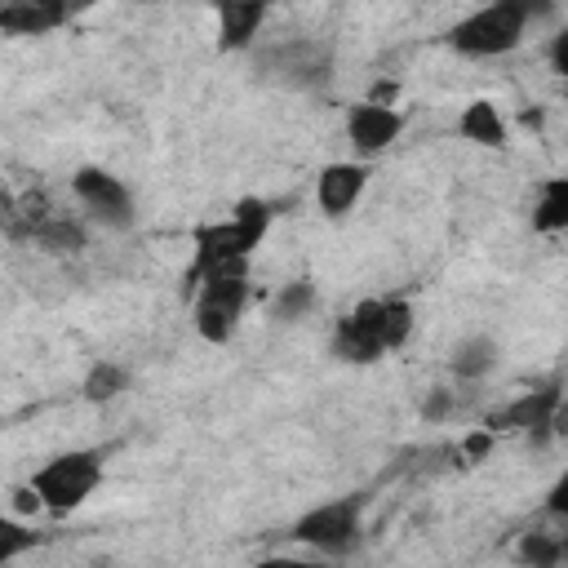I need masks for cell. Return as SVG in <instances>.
Returning <instances> with one entry per match:
<instances>
[{
    "label": "cell",
    "instance_id": "cell-1",
    "mask_svg": "<svg viewBox=\"0 0 568 568\" xmlns=\"http://www.w3.org/2000/svg\"><path fill=\"white\" fill-rule=\"evenodd\" d=\"M271 222H275V209H271L266 200H257V195H244V200H235L231 217L195 226V235H191L195 253H191L186 284L200 288V284L213 280V275L248 271V257H253V248L266 240Z\"/></svg>",
    "mask_w": 568,
    "mask_h": 568
},
{
    "label": "cell",
    "instance_id": "cell-2",
    "mask_svg": "<svg viewBox=\"0 0 568 568\" xmlns=\"http://www.w3.org/2000/svg\"><path fill=\"white\" fill-rule=\"evenodd\" d=\"M532 4L524 0H493V4H479L470 9L466 18H457L448 27V44L462 53V58H506L524 44L528 36V22H532Z\"/></svg>",
    "mask_w": 568,
    "mask_h": 568
},
{
    "label": "cell",
    "instance_id": "cell-3",
    "mask_svg": "<svg viewBox=\"0 0 568 568\" xmlns=\"http://www.w3.org/2000/svg\"><path fill=\"white\" fill-rule=\"evenodd\" d=\"M102 475H106V466H102L98 448H71V453H58L44 466H36L27 484L36 488V497L49 515H71L98 493Z\"/></svg>",
    "mask_w": 568,
    "mask_h": 568
},
{
    "label": "cell",
    "instance_id": "cell-4",
    "mask_svg": "<svg viewBox=\"0 0 568 568\" xmlns=\"http://www.w3.org/2000/svg\"><path fill=\"white\" fill-rule=\"evenodd\" d=\"M288 537H293L297 546L324 555V559L351 555V550L359 546V537H364V497L351 493V497H333V501L311 506L306 515L293 519Z\"/></svg>",
    "mask_w": 568,
    "mask_h": 568
},
{
    "label": "cell",
    "instance_id": "cell-5",
    "mask_svg": "<svg viewBox=\"0 0 568 568\" xmlns=\"http://www.w3.org/2000/svg\"><path fill=\"white\" fill-rule=\"evenodd\" d=\"M244 306H248V271H226V275H213L195 288L191 324L204 342L222 346V342L235 337V328L244 320Z\"/></svg>",
    "mask_w": 568,
    "mask_h": 568
},
{
    "label": "cell",
    "instance_id": "cell-6",
    "mask_svg": "<svg viewBox=\"0 0 568 568\" xmlns=\"http://www.w3.org/2000/svg\"><path fill=\"white\" fill-rule=\"evenodd\" d=\"M71 195L80 200V209L93 222H102L111 231H129L133 226V191L111 169H98V164L75 169L71 173Z\"/></svg>",
    "mask_w": 568,
    "mask_h": 568
},
{
    "label": "cell",
    "instance_id": "cell-7",
    "mask_svg": "<svg viewBox=\"0 0 568 568\" xmlns=\"http://www.w3.org/2000/svg\"><path fill=\"white\" fill-rule=\"evenodd\" d=\"M328 351H333V359L355 364V368L377 364L382 355H390V351H386V333H382V297H368V302H359L355 311H346V315L333 324Z\"/></svg>",
    "mask_w": 568,
    "mask_h": 568
},
{
    "label": "cell",
    "instance_id": "cell-8",
    "mask_svg": "<svg viewBox=\"0 0 568 568\" xmlns=\"http://www.w3.org/2000/svg\"><path fill=\"white\" fill-rule=\"evenodd\" d=\"M564 386L559 382H541V386H528V390H519L501 413H493V422H488V430L497 435V430H524V435H555L550 426H555V413H559V404H564Z\"/></svg>",
    "mask_w": 568,
    "mask_h": 568
},
{
    "label": "cell",
    "instance_id": "cell-9",
    "mask_svg": "<svg viewBox=\"0 0 568 568\" xmlns=\"http://www.w3.org/2000/svg\"><path fill=\"white\" fill-rule=\"evenodd\" d=\"M399 133H404V115L386 102H355L346 111V138L359 160L382 155L390 142H399Z\"/></svg>",
    "mask_w": 568,
    "mask_h": 568
},
{
    "label": "cell",
    "instance_id": "cell-10",
    "mask_svg": "<svg viewBox=\"0 0 568 568\" xmlns=\"http://www.w3.org/2000/svg\"><path fill=\"white\" fill-rule=\"evenodd\" d=\"M368 191V164L364 160H333L315 178V204L324 217H346Z\"/></svg>",
    "mask_w": 568,
    "mask_h": 568
},
{
    "label": "cell",
    "instance_id": "cell-11",
    "mask_svg": "<svg viewBox=\"0 0 568 568\" xmlns=\"http://www.w3.org/2000/svg\"><path fill=\"white\" fill-rule=\"evenodd\" d=\"M262 22H266V4H257V0H226V4H217V49L222 53L248 49L257 40Z\"/></svg>",
    "mask_w": 568,
    "mask_h": 568
},
{
    "label": "cell",
    "instance_id": "cell-12",
    "mask_svg": "<svg viewBox=\"0 0 568 568\" xmlns=\"http://www.w3.org/2000/svg\"><path fill=\"white\" fill-rule=\"evenodd\" d=\"M62 22H67V4H53V0H9L0 9L4 36H49Z\"/></svg>",
    "mask_w": 568,
    "mask_h": 568
},
{
    "label": "cell",
    "instance_id": "cell-13",
    "mask_svg": "<svg viewBox=\"0 0 568 568\" xmlns=\"http://www.w3.org/2000/svg\"><path fill=\"white\" fill-rule=\"evenodd\" d=\"M31 240H36L44 253H58V257H67V253H84V248H89V231H84V222H80V217H67V213H44V217H36Z\"/></svg>",
    "mask_w": 568,
    "mask_h": 568
},
{
    "label": "cell",
    "instance_id": "cell-14",
    "mask_svg": "<svg viewBox=\"0 0 568 568\" xmlns=\"http://www.w3.org/2000/svg\"><path fill=\"white\" fill-rule=\"evenodd\" d=\"M457 133H462L466 142H475V146H506V138H510L506 115H501L497 102H488V98H475V102L462 111Z\"/></svg>",
    "mask_w": 568,
    "mask_h": 568
},
{
    "label": "cell",
    "instance_id": "cell-15",
    "mask_svg": "<svg viewBox=\"0 0 568 568\" xmlns=\"http://www.w3.org/2000/svg\"><path fill=\"white\" fill-rule=\"evenodd\" d=\"M448 368L457 382H479L497 368V342L488 333H470L448 351Z\"/></svg>",
    "mask_w": 568,
    "mask_h": 568
},
{
    "label": "cell",
    "instance_id": "cell-16",
    "mask_svg": "<svg viewBox=\"0 0 568 568\" xmlns=\"http://www.w3.org/2000/svg\"><path fill=\"white\" fill-rule=\"evenodd\" d=\"M537 235H559L568 231V178H546L532 195V213H528Z\"/></svg>",
    "mask_w": 568,
    "mask_h": 568
},
{
    "label": "cell",
    "instance_id": "cell-17",
    "mask_svg": "<svg viewBox=\"0 0 568 568\" xmlns=\"http://www.w3.org/2000/svg\"><path fill=\"white\" fill-rule=\"evenodd\" d=\"M564 546H568V537L546 532V528H528L519 537V546H515V559H519V568H559L564 564Z\"/></svg>",
    "mask_w": 568,
    "mask_h": 568
},
{
    "label": "cell",
    "instance_id": "cell-18",
    "mask_svg": "<svg viewBox=\"0 0 568 568\" xmlns=\"http://www.w3.org/2000/svg\"><path fill=\"white\" fill-rule=\"evenodd\" d=\"M124 386H129V368L115 364V359H98V364L84 373L80 395H84L89 404H106V399H115Z\"/></svg>",
    "mask_w": 568,
    "mask_h": 568
},
{
    "label": "cell",
    "instance_id": "cell-19",
    "mask_svg": "<svg viewBox=\"0 0 568 568\" xmlns=\"http://www.w3.org/2000/svg\"><path fill=\"white\" fill-rule=\"evenodd\" d=\"M413 328H417V311H413V302H408V297H382V333H386V351L408 346Z\"/></svg>",
    "mask_w": 568,
    "mask_h": 568
},
{
    "label": "cell",
    "instance_id": "cell-20",
    "mask_svg": "<svg viewBox=\"0 0 568 568\" xmlns=\"http://www.w3.org/2000/svg\"><path fill=\"white\" fill-rule=\"evenodd\" d=\"M311 306H315V284H311V280H293V284H284V288L275 293L271 320H275V324H293V320H302Z\"/></svg>",
    "mask_w": 568,
    "mask_h": 568
},
{
    "label": "cell",
    "instance_id": "cell-21",
    "mask_svg": "<svg viewBox=\"0 0 568 568\" xmlns=\"http://www.w3.org/2000/svg\"><path fill=\"white\" fill-rule=\"evenodd\" d=\"M40 546V532L18 524V519H0V564H13L22 550H36Z\"/></svg>",
    "mask_w": 568,
    "mask_h": 568
},
{
    "label": "cell",
    "instance_id": "cell-22",
    "mask_svg": "<svg viewBox=\"0 0 568 568\" xmlns=\"http://www.w3.org/2000/svg\"><path fill=\"white\" fill-rule=\"evenodd\" d=\"M546 515L568 519V466L559 470V479H555V484H550V493H546Z\"/></svg>",
    "mask_w": 568,
    "mask_h": 568
},
{
    "label": "cell",
    "instance_id": "cell-23",
    "mask_svg": "<svg viewBox=\"0 0 568 568\" xmlns=\"http://www.w3.org/2000/svg\"><path fill=\"white\" fill-rule=\"evenodd\" d=\"M550 67H555V75L559 80H568V27H559L555 36H550Z\"/></svg>",
    "mask_w": 568,
    "mask_h": 568
},
{
    "label": "cell",
    "instance_id": "cell-24",
    "mask_svg": "<svg viewBox=\"0 0 568 568\" xmlns=\"http://www.w3.org/2000/svg\"><path fill=\"white\" fill-rule=\"evenodd\" d=\"M248 568H328L324 559H293V555H266V559H257V564H248Z\"/></svg>",
    "mask_w": 568,
    "mask_h": 568
},
{
    "label": "cell",
    "instance_id": "cell-25",
    "mask_svg": "<svg viewBox=\"0 0 568 568\" xmlns=\"http://www.w3.org/2000/svg\"><path fill=\"white\" fill-rule=\"evenodd\" d=\"M448 408H453V390H444V386H435V390H430V399L422 404V413H426L430 422H439V417H448Z\"/></svg>",
    "mask_w": 568,
    "mask_h": 568
},
{
    "label": "cell",
    "instance_id": "cell-26",
    "mask_svg": "<svg viewBox=\"0 0 568 568\" xmlns=\"http://www.w3.org/2000/svg\"><path fill=\"white\" fill-rule=\"evenodd\" d=\"M488 444H493V430H479V435H470V439H466V444H462V453H466V457H475V462H479V457H484V453H488Z\"/></svg>",
    "mask_w": 568,
    "mask_h": 568
},
{
    "label": "cell",
    "instance_id": "cell-27",
    "mask_svg": "<svg viewBox=\"0 0 568 568\" xmlns=\"http://www.w3.org/2000/svg\"><path fill=\"white\" fill-rule=\"evenodd\" d=\"M555 435H568V395H564V404H559V413H555V426H550Z\"/></svg>",
    "mask_w": 568,
    "mask_h": 568
}]
</instances>
